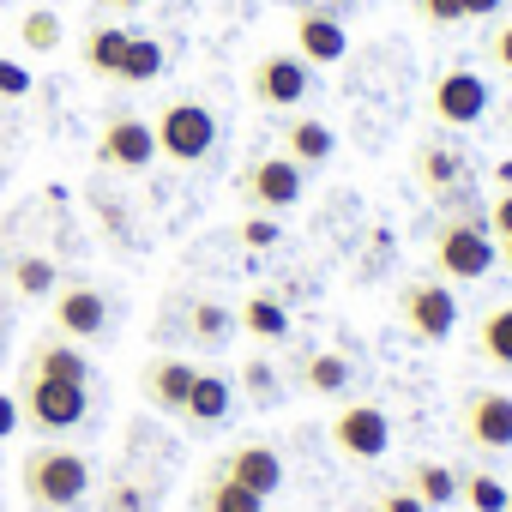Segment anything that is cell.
Instances as JSON below:
<instances>
[{
    "label": "cell",
    "mask_w": 512,
    "mask_h": 512,
    "mask_svg": "<svg viewBox=\"0 0 512 512\" xmlns=\"http://www.w3.org/2000/svg\"><path fill=\"white\" fill-rule=\"evenodd\" d=\"M19 416L43 434V440H61V434H73V428H85V416H91V386H79V380H49V374H31L25 368V380H19Z\"/></svg>",
    "instance_id": "obj_2"
},
{
    "label": "cell",
    "mask_w": 512,
    "mask_h": 512,
    "mask_svg": "<svg viewBox=\"0 0 512 512\" xmlns=\"http://www.w3.org/2000/svg\"><path fill=\"white\" fill-rule=\"evenodd\" d=\"M458 428L476 452H512V392H464Z\"/></svg>",
    "instance_id": "obj_10"
},
{
    "label": "cell",
    "mask_w": 512,
    "mask_h": 512,
    "mask_svg": "<svg viewBox=\"0 0 512 512\" xmlns=\"http://www.w3.org/2000/svg\"><path fill=\"white\" fill-rule=\"evenodd\" d=\"M157 73H163V43L133 31V37H127V55H121V67H115V79H121V85H151Z\"/></svg>",
    "instance_id": "obj_27"
},
{
    "label": "cell",
    "mask_w": 512,
    "mask_h": 512,
    "mask_svg": "<svg viewBox=\"0 0 512 512\" xmlns=\"http://www.w3.org/2000/svg\"><path fill=\"white\" fill-rule=\"evenodd\" d=\"M494 247H500V266H506V272H512V235H500V241H494Z\"/></svg>",
    "instance_id": "obj_42"
},
{
    "label": "cell",
    "mask_w": 512,
    "mask_h": 512,
    "mask_svg": "<svg viewBox=\"0 0 512 512\" xmlns=\"http://www.w3.org/2000/svg\"><path fill=\"white\" fill-rule=\"evenodd\" d=\"M241 386H247V398H253V404H278V368H272L266 356H247Z\"/></svg>",
    "instance_id": "obj_31"
},
{
    "label": "cell",
    "mask_w": 512,
    "mask_h": 512,
    "mask_svg": "<svg viewBox=\"0 0 512 512\" xmlns=\"http://www.w3.org/2000/svg\"><path fill=\"white\" fill-rule=\"evenodd\" d=\"M476 356H488L494 368H512V302H494L476 326Z\"/></svg>",
    "instance_id": "obj_24"
},
{
    "label": "cell",
    "mask_w": 512,
    "mask_h": 512,
    "mask_svg": "<svg viewBox=\"0 0 512 512\" xmlns=\"http://www.w3.org/2000/svg\"><path fill=\"white\" fill-rule=\"evenodd\" d=\"M506 482L500 476H488V470H464L458 476V500L470 506V512H506Z\"/></svg>",
    "instance_id": "obj_28"
},
{
    "label": "cell",
    "mask_w": 512,
    "mask_h": 512,
    "mask_svg": "<svg viewBox=\"0 0 512 512\" xmlns=\"http://www.w3.org/2000/svg\"><path fill=\"white\" fill-rule=\"evenodd\" d=\"M332 151H338V139H332L326 121H314V115L284 121V157H290L296 169H320V163H332Z\"/></svg>",
    "instance_id": "obj_17"
},
{
    "label": "cell",
    "mask_w": 512,
    "mask_h": 512,
    "mask_svg": "<svg viewBox=\"0 0 512 512\" xmlns=\"http://www.w3.org/2000/svg\"><path fill=\"white\" fill-rule=\"evenodd\" d=\"M488 61H494L500 73H512V19L494 25V37H488Z\"/></svg>",
    "instance_id": "obj_38"
},
{
    "label": "cell",
    "mask_w": 512,
    "mask_h": 512,
    "mask_svg": "<svg viewBox=\"0 0 512 512\" xmlns=\"http://www.w3.org/2000/svg\"><path fill=\"white\" fill-rule=\"evenodd\" d=\"M25 368H31V374H49V380H79V386H91V362H85L67 338H61V344L43 338V344L25 356Z\"/></svg>",
    "instance_id": "obj_21"
},
{
    "label": "cell",
    "mask_w": 512,
    "mask_h": 512,
    "mask_svg": "<svg viewBox=\"0 0 512 512\" xmlns=\"http://www.w3.org/2000/svg\"><path fill=\"white\" fill-rule=\"evenodd\" d=\"M127 25H97V31H85V67L97 73V79H115V67H121V55H127Z\"/></svg>",
    "instance_id": "obj_26"
},
{
    "label": "cell",
    "mask_w": 512,
    "mask_h": 512,
    "mask_svg": "<svg viewBox=\"0 0 512 512\" xmlns=\"http://www.w3.org/2000/svg\"><path fill=\"white\" fill-rule=\"evenodd\" d=\"M181 332H187V344H199V350H229V338H235V314H229L223 302L199 296V302H187Z\"/></svg>",
    "instance_id": "obj_18"
},
{
    "label": "cell",
    "mask_w": 512,
    "mask_h": 512,
    "mask_svg": "<svg viewBox=\"0 0 512 512\" xmlns=\"http://www.w3.org/2000/svg\"><path fill=\"white\" fill-rule=\"evenodd\" d=\"M247 91H253V103H260V109H296L314 91V67L302 55H290V49H272V55L253 61Z\"/></svg>",
    "instance_id": "obj_8"
},
{
    "label": "cell",
    "mask_w": 512,
    "mask_h": 512,
    "mask_svg": "<svg viewBox=\"0 0 512 512\" xmlns=\"http://www.w3.org/2000/svg\"><path fill=\"white\" fill-rule=\"evenodd\" d=\"M0 356H7V326H0Z\"/></svg>",
    "instance_id": "obj_44"
},
{
    "label": "cell",
    "mask_w": 512,
    "mask_h": 512,
    "mask_svg": "<svg viewBox=\"0 0 512 512\" xmlns=\"http://www.w3.org/2000/svg\"><path fill=\"white\" fill-rule=\"evenodd\" d=\"M241 199L253 205V211H290V205H302V169L278 151V157H260V163H247V175H241Z\"/></svg>",
    "instance_id": "obj_11"
},
{
    "label": "cell",
    "mask_w": 512,
    "mask_h": 512,
    "mask_svg": "<svg viewBox=\"0 0 512 512\" xmlns=\"http://www.w3.org/2000/svg\"><path fill=\"white\" fill-rule=\"evenodd\" d=\"M217 476H229V482H241L247 494H260V500H272V494H284V458H278V446H266V440H247V446H229L223 458H217Z\"/></svg>",
    "instance_id": "obj_13"
},
{
    "label": "cell",
    "mask_w": 512,
    "mask_h": 512,
    "mask_svg": "<svg viewBox=\"0 0 512 512\" xmlns=\"http://www.w3.org/2000/svg\"><path fill=\"white\" fill-rule=\"evenodd\" d=\"M229 410H235V386H229L223 374L199 368V374H193V386H187L181 416H187L193 428H217V422H229Z\"/></svg>",
    "instance_id": "obj_15"
},
{
    "label": "cell",
    "mask_w": 512,
    "mask_h": 512,
    "mask_svg": "<svg viewBox=\"0 0 512 512\" xmlns=\"http://www.w3.org/2000/svg\"><path fill=\"white\" fill-rule=\"evenodd\" d=\"M25 91H31V73H25L19 61L0 55V97H25Z\"/></svg>",
    "instance_id": "obj_37"
},
{
    "label": "cell",
    "mask_w": 512,
    "mask_h": 512,
    "mask_svg": "<svg viewBox=\"0 0 512 512\" xmlns=\"http://www.w3.org/2000/svg\"><path fill=\"white\" fill-rule=\"evenodd\" d=\"M151 133H157V157H169V163H181V169H193V163H205V157L217 151V115H211L199 97H169V103L157 109Z\"/></svg>",
    "instance_id": "obj_4"
},
{
    "label": "cell",
    "mask_w": 512,
    "mask_h": 512,
    "mask_svg": "<svg viewBox=\"0 0 512 512\" xmlns=\"http://www.w3.org/2000/svg\"><path fill=\"white\" fill-rule=\"evenodd\" d=\"M19 43H25L31 55H55V49H61V19H55L49 7H31V13L19 19Z\"/></svg>",
    "instance_id": "obj_29"
},
{
    "label": "cell",
    "mask_w": 512,
    "mask_h": 512,
    "mask_svg": "<svg viewBox=\"0 0 512 512\" xmlns=\"http://www.w3.org/2000/svg\"><path fill=\"white\" fill-rule=\"evenodd\" d=\"M374 512H428V506H422L410 488H380V494H374Z\"/></svg>",
    "instance_id": "obj_36"
},
{
    "label": "cell",
    "mask_w": 512,
    "mask_h": 512,
    "mask_svg": "<svg viewBox=\"0 0 512 512\" xmlns=\"http://www.w3.org/2000/svg\"><path fill=\"white\" fill-rule=\"evenodd\" d=\"M19 422H25V416H19V398H13V392H0V440H13Z\"/></svg>",
    "instance_id": "obj_39"
},
{
    "label": "cell",
    "mask_w": 512,
    "mask_h": 512,
    "mask_svg": "<svg viewBox=\"0 0 512 512\" xmlns=\"http://www.w3.org/2000/svg\"><path fill=\"white\" fill-rule=\"evenodd\" d=\"M151 506H157V494H151L145 482H127V476H121V482L109 488V500H103V512H151Z\"/></svg>",
    "instance_id": "obj_32"
},
{
    "label": "cell",
    "mask_w": 512,
    "mask_h": 512,
    "mask_svg": "<svg viewBox=\"0 0 512 512\" xmlns=\"http://www.w3.org/2000/svg\"><path fill=\"white\" fill-rule=\"evenodd\" d=\"M193 512H266V500L260 494H247L241 482H229V476H205V488H199V500H193Z\"/></svg>",
    "instance_id": "obj_25"
},
{
    "label": "cell",
    "mask_w": 512,
    "mask_h": 512,
    "mask_svg": "<svg viewBox=\"0 0 512 512\" xmlns=\"http://www.w3.org/2000/svg\"><path fill=\"white\" fill-rule=\"evenodd\" d=\"M494 181H500V187H512V163H500V169H494Z\"/></svg>",
    "instance_id": "obj_43"
},
{
    "label": "cell",
    "mask_w": 512,
    "mask_h": 512,
    "mask_svg": "<svg viewBox=\"0 0 512 512\" xmlns=\"http://www.w3.org/2000/svg\"><path fill=\"white\" fill-rule=\"evenodd\" d=\"M13 290H19V296H55L61 284H55V266H49V260L19 253V260H13Z\"/></svg>",
    "instance_id": "obj_30"
},
{
    "label": "cell",
    "mask_w": 512,
    "mask_h": 512,
    "mask_svg": "<svg viewBox=\"0 0 512 512\" xmlns=\"http://www.w3.org/2000/svg\"><path fill=\"white\" fill-rule=\"evenodd\" d=\"M332 446H338L344 458H356V464L386 458V452H392V416H386V404L350 398V404L332 416Z\"/></svg>",
    "instance_id": "obj_7"
},
{
    "label": "cell",
    "mask_w": 512,
    "mask_h": 512,
    "mask_svg": "<svg viewBox=\"0 0 512 512\" xmlns=\"http://www.w3.org/2000/svg\"><path fill=\"white\" fill-rule=\"evenodd\" d=\"M416 13H422L428 25H458V19H464V0H416Z\"/></svg>",
    "instance_id": "obj_35"
},
{
    "label": "cell",
    "mask_w": 512,
    "mask_h": 512,
    "mask_svg": "<svg viewBox=\"0 0 512 512\" xmlns=\"http://www.w3.org/2000/svg\"><path fill=\"white\" fill-rule=\"evenodd\" d=\"M235 326H247V338H260V344H284V338H290V314H284L278 296H266V290L241 302Z\"/></svg>",
    "instance_id": "obj_23"
},
{
    "label": "cell",
    "mask_w": 512,
    "mask_h": 512,
    "mask_svg": "<svg viewBox=\"0 0 512 512\" xmlns=\"http://www.w3.org/2000/svg\"><path fill=\"white\" fill-rule=\"evenodd\" d=\"M278 235H284V229H278V217H272V211L241 217V241H247V247H278Z\"/></svg>",
    "instance_id": "obj_33"
},
{
    "label": "cell",
    "mask_w": 512,
    "mask_h": 512,
    "mask_svg": "<svg viewBox=\"0 0 512 512\" xmlns=\"http://www.w3.org/2000/svg\"><path fill=\"white\" fill-rule=\"evenodd\" d=\"M193 362L187 356H157L151 368H145V398L163 410V416H181V404H187V386H193Z\"/></svg>",
    "instance_id": "obj_16"
},
{
    "label": "cell",
    "mask_w": 512,
    "mask_h": 512,
    "mask_svg": "<svg viewBox=\"0 0 512 512\" xmlns=\"http://www.w3.org/2000/svg\"><path fill=\"white\" fill-rule=\"evenodd\" d=\"M416 181H422L434 199H446V193H458V187L470 181V163H464L458 151H446V145H422V151H416Z\"/></svg>",
    "instance_id": "obj_20"
},
{
    "label": "cell",
    "mask_w": 512,
    "mask_h": 512,
    "mask_svg": "<svg viewBox=\"0 0 512 512\" xmlns=\"http://www.w3.org/2000/svg\"><path fill=\"white\" fill-rule=\"evenodd\" d=\"M49 308H55V332L67 344H97L109 332V296L91 284H61Z\"/></svg>",
    "instance_id": "obj_12"
},
{
    "label": "cell",
    "mask_w": 512,
    "mask_h": 512,
    "mask_svg": "<svg viewBox=\"0 0 512 512\" xmlns=\"http://www.w3.org/2000/svg\"><path fill=\"white\" fill-rule=\"evenodd\" d=\"M19 488L31 512H85L97 494V464L79 446H31L19 458Z\"/></svg>",
    "instance_id": "obj_1"
},
{
    "label": "cell",
    "mask_w": 512,
    "mask_h": 512,
    "mask_svg": "<svg viewBox=\"0 0 512 512\" xmlns=\"http://www.w3.org/2000/svg\"><path fill=\"white\" fill-rule=\"evenodd\" d=\"M296 55H302L308 67H332V61H344V55H350V31H344V19L326 13V7H302V13H296Z\"/></svg>",
    "instance_id": "obj_14"
},
{
    "label": "cell",
    "mask_w": 512,
    "mask_h": 512,
    "mask_svg": "<svg viewBox=\"0 0 512 512\" xmlns=\"http://www.w3.org/2000/svg\"><path fill=\"white\" fill-rule=\"evenodd\" d=\"M398 320H404L410 338H422V344H446L452 326H458V296H452L440 278H410V284L398 290Z\"/></svg>",
    "instance_id": "obj_5"
},
{
    "label": "cell",
    "mask_w": 512,
    "mask_h": 512,
    "mask_svg": "<svg viewBox=\"0 0 512 512\" xmlns=\"http://www.w3.org/2000/svg\"><path fill=\"white\" fill-rule=\"evenodd\" d=\"M506 0H464V19H494Z\"/></svg>",
    "instance_id": "obj_40"
},
{
    "label": "cell",
    "mask_w": 512,
    "mask_h": 512,
    "mask_svg": "<svg viewBox=\"0 0 512 512\" xmlns=\"http://www.w3.org/2000/svg\"><path fill=\"white\" fill-rule=\"evenodd\" d=\"M482 223H488V235L500 241V235H512V187L494 199V205H482Z\"/></svg>",
    "instance_id": "obj_34"
},
{
    "label": "cell",
    "mask_w": 512,
    "mask_h": 512,
    "mask_svg": "<svg viewBox=\"0 0 512 512\" xmlns=\"http://www.w3.org/2000/svg\"><path fill=\"white\" fill-rule=\"evenodd\" d=\"M488 103H494V91H488V79L470 73V67H446V73L428 85V115L446 121V127H476V121L488 115Z\"/></svg>",
    "instance_id": "obj_9"
},
{
    "label": "cell",
    "mask_w": 512,
    "mask_h": 512,
    "mask_svg": "<svg viewBox=\"0 0 512 512\" xmlns=\"http://www.w3.org/2000/svg\"><path fill=\"white\" fill-rule=\"evenodd\" d=\"M404 488H410L422 506H452V500H458V470L440 464V458H416L410 476H404Z\"/></svg>",
    "instance_id": "obj_22"
},
{
    "label": "cell",
    "mask_w": 512,
    "mask_h": 512,
    "mask_svg": "<svg viewBox=\"0 0 512 512\" xmlns=\"http://www.w3.org/2000/svg\"><path fill=\"white\" fill-rule=\"evenodd\" d=\"M97 7H109V13H133V7H145V0H97Z\"/></svg>",
    "instance_id": "obj_41"
},
{
    "label": "cell",
    "mask_w": 512,
    "mask_h": 512,
    "mask_svg": "<svg viewBox=\"0 0 512 512\" xmlns=\"http://www.w3.org/2000/svg\"><path fill=\"white\" fill-rule=\"evenodd\" d=\"M97 163L103 169H121V175H139L157 163V133L145 115L133 109H109L103 115V133H97Z\"/></svg>",
    "instance_id": "obj_6"
},
{
    "label": "cell",
    "mask_w": 512,
    "mask_h": 512,
    "mask_svg": "<svg viewBox=\"0 0 512 512\" xmlns=\"http://www.w3.org/2000/svg\"><path fill=\"white\" fill-rule=\"evenodd\" d=\"M302 386H308L314 398H344V392L356 386V368H350L344 350H308V356H302Z\"/></svg>",
    "instance_id": "obj_19"
},
{
    "label": "cell",
    "mask_w": 512,
    "mask_h": 512,
    "mask_svg": "<svg viewBox=\"0 0 512 512\" xmlns=\"http://www.w3.org/2000/svg\"><path fill=\"white\" fill-rule=\"evenodd\" d=\"M500 266V247H494V235H488V223L482 217H440V229H434V272L440 278H452V284H476V278H488Z\"/></svg>",
    "instance_id": "obj_3"
}]
</instances>
